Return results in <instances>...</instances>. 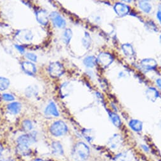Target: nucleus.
I'll return each instance as SVG.
<instances>
[{"label":"nucleus","instance_id":"f257e3e1","mask_svg":"<svg viewBox=\"0 0 161 161\" xmlns=\"http://www.w3.org/2000/svg\"><path fill=\"white\" fill-rule=\"evenodd\" d=\"M90 153V148L88 145L83 142H79L74 147L72 155L76 161H85L89 157Z\"/></svg>","mask_w":161,"mask_h":161},{"label":"nucleus","instance_id":"f03ea898","mask_svg":"<svg viewBox=\"0 0 161 161\" xmlns=\"http://www.w3.org/2000/svg\"><path fill=\"white\" fill-rule=\"evenodd\" d=\"M68 131L67 125L62 120H57L53 123L50 127V132L55 136H61L65 135Z\"/></svg>","mask_w":161,"mask_h":161},{"label":"nucleus","instance_id":"7ed1b4c3","mask_svg":"<svg viewBox=\"0 0 161 161\" xmlns=\"http://www.w3.org/2000/svg\"><path fill=\"white\" fill-rule=\"evenodd\" d=\"M48 70L50 74L54 77L61 76L64 72L62 65L58 62L52 63L49 66Z\"/></svg>","mask_w":161,"mask_h":161},{"label":"nucleus","instance_id":"20e7f679","mask_svg":"<svg viewBox=\"0 0 161 161\" xmlns=\"http://www.w3.org/2000/svg\"><path fill=\"white\" fill-rule=\"evenodd\" d=\"M50 18L54 24L58 28L62 29L66 26L65 20L57 12H53L50 14Z\"/></svg>","mask_w":161,"mask_h":161},{"label":"nucleus","instance_id":"39448f33","mask_svg":"<svg viewBox=\"0 0 161 161\" xmlns=\"http://www.w3.org/2000/svg\"><path fill=\"white\" fill-rule=\"evenodd\" d=\"M115 14L119 17H124L128 14L130 7L123 3H117L114 7Z\"/></svg>","mask_w":161,"mask_h":161},{"label":"nucleus","instance_id":"423d86ee","mask_svg":"<svg viewBox=\"0 0 161 161\" xmlns=\"http://www.w3.org/2000/svg\"><path fill=\"white\" fill-rule=\"evenodd\" d=\"M140 66L146 71H151L155 70L157 66V63L153 58H145L140 62Z\"/></svg>","mask_w":161,"mask_h":161},{"label":"nucleus","instance_id":"0eeeda50","mask_svg":"<svg viewBox=\"0 0 161 161\" xmlns=\"http://www.w3.org/2000/svg\"><path fill=\"white\" fill-rule=\"evenodd\" d=\"M35 141V136L32 134L24 135L19 136L17 139L18 145L30 146Z\"/></svg>","mask_w":161,"mask_h":161},{"label":"nucleus","instance_id":"6e6552de","mask_svg":"<svg viewBox=\"0 0 161 161\" xmlns=\"http://www.w3.org/2000/svg\"><path fill=\"white\" fill-rule=\"evenodd\" d=\"M45 114L47 117H58L59 112L55 103L50 102L45 108Z\"/></svg>","mask_w":161,"mask_h":161},{"label":"nucleus","instance_id":"1a4fd4ad","mask_svg":"<svg viewBox=\"0 0 161 161\" xmlns=\"http://www.w3.org/2000/svg\"><path fill=\"white\" fill-rule=\"evenodd\" d=\"M22 67L23 70L30 75H33L36 74V68L34 64L31 62H24L22 64Z\"/></svg>","mask_w":161,"mask_h":161},{"label":"nucleus","instance_id":"9d476101","mask_svg":"<svg viewBox=\"0 0 161 161\" xmlns=\"http://www.w3.org/2000/svg\"><path fill=\"white\" fill-rule=\"evenodd\" d=\"M98 61L104 66L109 65L113 61L112 57L111 55L107 53H102L99 55Z\"/></svg>","mask_w":161,"mask_h":161},{"label":"nucleus","instance_id":"9b49d317","mask_svg":"<svg viewBox=\"0 0 161 161\" xmlns=\"http://www.w3.org/2000/svg\"><path fill=\"white\" fill-rule=\"evenodd\" d=\"M17 37L20 39L21 42H29L32 41L33 38V35L30 31L28 30H24L19 31V33L17 34Z\"/></svg>","mask_w":161,"mask_h":161},{"label":"nucleus","instance_id":"f8f14e48","mask_svg":"<svg viewBox=\"0 0 161 161\" xmlns=\"http://www.w3.org/2000/svg\"><path fill=\"white\" fill-rule=\"evenodd\" d=\"M37 20L41 24L45 25L48 22V17L47 12L44 10H39L36 13Z\"/></svg>","mask_w":161,"mask_h":161},{"label":"nucleus","instance_id":"ddd939ff","mask_svg":"<svg viewBox=\"0 0 161 161\" xmlns=\"http://www.w3.org/2000/svg\"><path fill=\"white\" fill-rule=\"evenodd\" d=\"M138 7L145 14H149L152 10V6L148 0H140Z\"/></svg>","mask_w":161,"mask_h":161},{"label":"nucleus","instance_id":"4468645a","mask_svg":"<svg viewBox=\"0 0 161 161\" xmlns=\"http://www.w3.org/2000/svg\"><path fill=\"white\" fill-rule=\"evenodd\" d=\"M129 126L135 132H141L143 130V123L138 119H131L129 123Z\"/></svg>","mask_w":161,"mask_h":161},{"label":"nucleus","instance_id":"2eb2a0df","mask_svg":"<svg viewBox=\"0 0 161 161\" xmlns=\"http://www.w3.org/2000/svg\"><path fill=\"white\" fill-rule=\"evenodd\" d=\"M122 139L118 135H115L112 138H110L108 141V145L111 148L115 149L119 147V146L121 144Z\"/></svg>","mask_w":161,"mask_h":161},{"label":"nucleus","instance_id":"dca6fc26","mask_svg":"<svg viewBox=\"0 0 161 161\" xmlns=\"http://www.w3.org/2000/svg\"><path fill=\"white\" fill-rule=\"evenodd\" d=\"M8 111L14 115L19 114L21 110V104L19 102H14L8 105L7 106Z\"/></svg>","mask_w":161,"mask_h":161},{"label":"nucleus","instance_id":"f3484780","mask_svg":"<svg viewBox=\"0 0 161 161\" xmlns=\"http://www.w3.org/2000/svg\"><path fill=\"white\" fill-rule=\"evenodd\" d=\"M132 155L128 152H124L117 155L115 157V161H131Z\"/></svg>","mask_w":161,"mask_h":161},{"label":"nucleus","instance_id":"a211bd4d","mask_svg":"<svg viewBox=\"0 0 161 161\" xmlns=\"http://www.w3.org/2000/svg\"><path fill=\"white\" fill-rule=\"evenodd\" d=\"M108 114H109V117L113 125L116 127H120V125H122L121 119H120V117L117 114L112 112H108Z\"/></svg>","mask_w":161,"mask_h":161},{"label":"nucleus","instance_id":"6ab92c4d","mask_svg":"<svg viewBox=\"0 0 161 161\" xmlns=\"http://www.w3.org/2000/svg\"><path fill=\"white\" fill-rule=\"evenodd\" d=\"M52 152L55 155H62L64 154V149L62 145L58 142H54L52 145Z\"/></svg>","mask_w":161,"mask_h":161},{"label":"nucleus","instance_id":"aec40b11","mask_svg":"<svg viewBox=\"0 0 161 161\" xmlns=\"http://www.w3.org/2000/svg\"><path fill=\"white\" fill-rule=\"evenodd\" d=\"M146 94H147V98L152 101H155L159 96V94L157 90L155 88H152V87L147 89Z\"/></svg>","mask_w":161,"mask_h":161},{"label":"nucleus","instance_id":"412c9836","mask_svg":"<svg viewBox=\"0 0 161 161\" xmlns=\"http://www.w3.org/2000/svg\"><path fill=\"white\" fill-rule=\"evenodd\" d=\"M122 50H123V52L125 53V55L127 57H132L135 55L134 49H133V47L129 43L123 45Z\"/></svg>","mask_w":161,"mask_h":161},{"label":"nucleus","instance_id":"4be33fe9","mask_svg":"<svg viewBox=\"0 0 161 161\" xmlns=\"http://www.w3.org/2000/svg\"><path fill=\"white\" fill-rule=\"evenodd\" d=\"M97 59L94 56H89L85 58L83 62L86 67L88 68H93L97 64Z\"/></svg>","mask_w":161,"mask_h":161},{"label":"nucleus","instance_id":"5701e85b","mask_svg":"<svg viewBox=\"0 0 161 161\" xmlns=\"http://www.w3.org/2000/svg\"><path fill=\"white\" fill-rule=\"evenodd\" d=\"M10 86V80L5 77H0V91H5Z\"/></svg>","mask_w":161,"mask_h":161},{"label":"nucleus","instance_id":"b1692460","mask_svg":"<svg viewBox=\"0 0 161 161\" xmlns=\"http://www.w3.org/2000/svg\"><path fill=\"white\" fill-rule=\"evenodd\" d=\"M72 36V32L71 29H67L63 34V40L65 44H69Z\"/></svg>","mask_w":161,"mask_h":161},{"label":"nucleus","instance_id":"393cba45","mask_svg":"<svg viewBox=\"0 0 161 161\" xmlns=\"http://www.w3.org/2000/svg\"><path fill=\"white\" fill-rule=\"evenodd\" d=\"M22 126H23L24 130L25 131H30L33 128L32 123H31V120H24V121L22 123Z\"/></svg>","mask_w":161,"mask_h":161},{"label":"nucleus","instance_id":"a878e982","mask_svg":"<svg viewBox=\"0 0 161 161\" xmlns=\"http://www.w3.org/2000/svg\"><path fill=\"white\" fill-rule=\"evenodd\" d=\"M83 44L84 47L86 48H89L91 45V38L90 36L87 34V33H86V35L85 34V36L83 39Z\"/></svg>","mask_w":161,"mask_h":161},{"label":"nucleus","instance_id":"bb28decb","mask_svg":"<svg viewBox=\"0 0 161 161\" xmlns=\"http://www.w3.org/2000/svg\"><path fill=\"white\" fill-rule=\"evenodd\" d=\"M2 98L3 100L6 102H12L15 100V97L12 94L9 93H4L2 95Z\"/></svg>","mask_w":161,"mask_h":161},{"label":"nucleus","instance_id":"cd10ccee","mask_svg":"<svg viewBox=\"0 0 161 161\" xmlns=\"http://www.w3.org/2000/svg\"><path fill=\"white\" fill-rule=\"evenodd\" d=\"M25 57L27 58L28 60H31L32 62H36L37 59V56L35 54L32 53H27L26 54Z\"/></svg>","mask_w":161,"mask_h":161},{"label":"nucleus","instance_id":"c85d7f7f","mask_svg":"<svg viewBox=\"0 0 161 161\" xmlns=\"http://www.w3.org/2000/svg\"><path fill=\"white\" fill-rule=\"evenodd\" d=\"M156 17H157V19H158V22L161 24V4H160L158 7V10H157V12Z\"/></svg>","mask_w":161,"mask_h":161},{"label":"nucleus","instance_id":"c756f323","mask_svg":"<svg viewBox=\"0 0 161 161\" xmlns=\"http://www.w3.org/2000/svg\"><path fill=\"white\" fill-rule=\"evenodd\" d=\"M15 47L17 49V50L19 52H20V53H24L25 52L24 48L22 46H20V45H15Z\"/></svg>","mask_w":161,"mask_h":161},{"label":"nucleus","instance_id":"7c9ffc66","mask_svg":"<svg viewBox=\"0 0 161 161\" xmlns=\"http://www.w3.org/2000/svg\"><path fill=\"white\" fill-rule=\"evenodd\" d=\"M156 84L161 90V79H158L156 80Z\"/></svg>","mask_w":161,"mask_h":161},{"label":"nucleus","instance_id":"2f4dec72","mask_svg":"<svg viewBox=\"0 0 161 161\" xmlns=\"http://www.w3.org/2000/svg\"><path fill=\"white\" fill-rule=\"evenodd\" d=\"M142 148L143 149V150L145 151V152H148V151H149V148L147 147V146H146V145H142Z\"/></svg>","mask_w":161,"mask_h":161},{"label":"nucleus","instance_id":"473e14b6","mask_svg":"<svg viewBox=\"0 0 161 161\" xmlns=\"http://www.w3.org/2000/svg\"><path fill=\"white\" fill-rule=\"evenodd\" d=\"M3 147L2 145V144H0V158H1L2 153H3Z\"/></svg>","mask_w":161,"mask_h":161},{"label":"nucleus","instance_id":"72a5a7b5","mask_svg":"<svg viewBox=\"0 0 161 161\" xmlns=\"http://www.w3.org/2000/svg\"><path fill=\"white\" fill-rule=\"evenodd\" d=\"M124 2H131L132 0H123Z\"/></svg>","mask_w":161,"mask_h":161},{"label":"nucleus","instance_id":"f704fd0d","mask_svg":"<svg viewBox=\"0 0 161 161\" xmlns=\"http://www.w3.org/2000/svg\"><path fill=\"white\" fill-rule=\"evenodd\" d=\"M34 161H44V160H43L42 159H36V160H34Z\"/></svg>","mask_w":161,"mask_h":161},{"label":"nucleus","instance_id":"c9c22d12","mask_svg":"<svg viewBox=\"0 0 161 161\" xmlns=\"http://www.w3.org/2000/svg\"><path fill=\"white\" fill-rule=\"evenodd\" d=\"M160 45H161V35L160 36Z\"/></svg>","mask_w":161,"mask_h":161},{"label":"nucleus","instance_id":"e433bc0d","mask_svg":"<svg viewBox=\"0 0 161 161\" xmlns=\"http://www.w3.org/2000/svg\"><path fill=\"white\" fill-rule=\"evenodd\" d=\"M160 64H161V60H160Z\"/></svg>","mask_w":161,"mask_h":161}]
</instances>
